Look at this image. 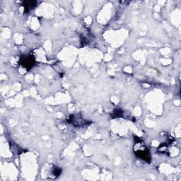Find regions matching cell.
I'll list each match as a JSON object with an SVG mask.
<instances>
[{"mask_svg": "<svg viewBox=\"0 0 181 181\" xmlns=\"http://www.w3.org/2000/svg\"><path fill=\"white\" fill-rule=\"evenodd\" d=\"M61 169L58 167H55L53 168V171H52V174L55 176V177H58L60 174H61Z\"/></svg>", "mask_w": 181, "mask_h": 181, "instance_id": "obj_5", "label": "cell"}, {"mask_svg": "<svg viewBox=\"0 0 181 181\" xmlns=\"http://www.w3.org/2000/svg\"><path fill=\"white\" fill-rule=\"evenodd\" d=\"M36 6V1H24V7L25 9V12H28L31 10L35 8Z\"/></svg>", "mask_w": 181, "mask_h": 181, "instance_id": "obj_3", "label": "cell"}, {"mask_svg": "<svg viewBox=\"0 0 181 181\" xmlns=\"http://www.w3.org/2000/svg\"><path fill=\"white\" fill-rule=\"evenodd\" d=\"M134 151L135 155L142 160L146 162L151 161V155L148 148L145 146L143 141L137 137L134 142Z\"/></svg>", "mask_w": 181, "mask_h": 181, "instance_id": "obj_1", "label": "cell"}, {"mask_svg": "<svg viewBox=\"0 0 181 181\" xmlns=\"http://www.w3.org/2000/svg\"><path fill=\"white\" fill-rule=\"evenodd\" d=\"M35 63V58H34L33 56H31V55H28L26 57H24V58H21V60H20V64L27 69H31L34 66Z\"/></svg>", "mask_w": 181, "mask_h": 181, "instance_id": "obj_2", "label": "cell"}, {"mask_svg": "<svg viewBox=\"0 0 181 181\" xmlns=\"http://www.w3.org/2000/svg\"><path fill=\"white\" fill-rule=\"evenodd\" d=\"M123 115V111L120 109H116L113 113V117H120Z\"/></svg>", "mask_w": 181, "mask_h": 181, "instance_id": "obj_4", "label": "cell"}]
</instances>
